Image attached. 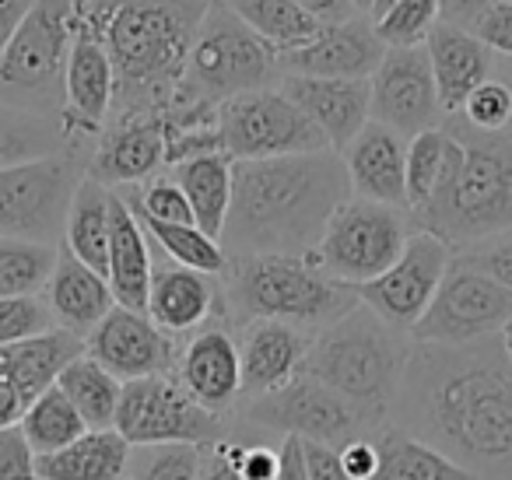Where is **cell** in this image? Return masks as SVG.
<instances>
[{
  "mask_svg": "<svg viewBox=\"0 0 512 480\" xmlns=\"http://www.w3.org/2000/svg\"><path fill=\"white\" fill-rule=\"evenodd\" d=\"M390 424L477 480H512V358L505 337L414 344Z\"/></svg>",
  "mask_w": 512,
  "mask_h": 480,
  "instance_id": "6da1fadb",
  "label": "cell"
},
{
  "mask_svg": "<svg viewBox=\"0 0 512 480\" xmlns=\"http://www.w3.org/2000/svg\"><path fill=\"white\" fill-rule=\"evenodd\" d=\"M351 197L341 151L235 162L232 207L221 249L235 256L316 253L337 207Z\"/></svg>",
  "mask_w": 512,
  "mask_h": 480,
  "instance_id": "7a4b0ae2",
  "label": "cell"
},
{
  "mask_svg": "<svg viewBox=\"0 0 512 480\" xmlns=\"http://www.w3.org/2000/svg\"><path fill=\"white\" fill-rule=\"evenodd\" d=\"M211 0H74V32L102 39L116 71L109 120L158 116L176 102Z\"/></svg>",
  "mask_w": 512,
  "mask_h": 480,
  "instance_id": "3957f363",
  "label": "cell"
},
{
  "mask_svg": "<svg viewBox=\"0 0 512 480\" xmlns=\"http://www.w3.org/2000/svg\"><path fill=\"white\" fill-rule=\"evenodd\" d=\"M449 134L446 169L435 197L414 214V225L467 249L512 232V130L484 134L460 120H442Z\"/></svg>",
  "mask_w": 512,
  "mask_h": 480,
  "instance_id": "277c9868",
  "label": "cell"
},
{
  "mask_svg": "<svg viewBox=\"0 0 512 480\" xmlns=\"http://www.w3.org/2000/svg\"><path fill=\"white\" fill-rule=\"evenodd\" d=\"M411 347L414 340L407 333L393 330L369 305L358 302L348 316L313 337L306 372L383 428L390 424Z\"/></svg>",
  "mask_w": 512,
  "mask_h": 480,
  "instance_id": "5b68a950",
  "label": "cell"
},
{
  "mask_svg": "<svg viewBox=\"0 0 512 480\" xmlns=\"http://www.w3.org/2000/svg\"><path fill=\"white\" fill-rule=\"evenodd\" d=\"M221 291L232 326L278 319L320 333L358 305V291L334 281L313 256H235Z\"/></svg>",
  "mask_w": 512,
  "mask_h": 480,
  "instance_id": "8992f818",
  "label": "cell"
},
{
  "mask_svg": "<svg viewBox=\"0 0 512 480\" xmlns=\"http://www.w3.org/2000/svg\"><path fill=\"white\" fill-rule=\"evenodd\" d=\"M281 57L256 36L225 0H211L193 39L186 78L179 85V106L218 113L221 102L235 95L281 85Z\"/></svg>",
  "mask_w": 512,
  "mask_h": 480,
  "instance_id": "52a82bcc",
  "label": "cell"
},
{
  "mask_svg": "<svg viewBox=\"0 0 512 480\" xmlns=\"http://www.w3.org/2000/svg\"><path fill=\"white\" fill-rule=\"evenodd\" d=\"M74 0H36L0 57V106L64 123Z\"/></svg>",
  "mask_w": 512,
  "mask_h": 480,
  "instance_id": "ba28073f",
  "label": "cell"
},
{
  "mask_svg": "<svg viewBox=\"0 0 512 480\" xmlns=\"http://www.w3.org/2000/svg\"><path fill=\"white\" fill-rule=\"evenodd\" d=\"M414 232H418V225H414V214L407 207L348 197L330 218L316 253L309 256L334 281L348 284V288H362L397 263Z\"/></svg>",
  "mask_w": 512,
  "mask_h": 480,
  "instance_id": "9c48e42d",
  "label": "cell"
},
{
  "mask_svg": "<svg viewBox=\"0 0 512 480\" xmlns=\"http://www.w3.org/2000/svg\"><path fill=\"white\" fill-rule=\"evenodd\" d=\"M85 176L88 151L81 148L0 169V239L64 242L67 211Z\"/></svg>",
  "mask_w": 512,
  "mask_h": 480,
  "instance_id": "30bf717a",
  "label": "cell"
},
{
  "mask_svg": "<svg viewBox=\"0 0 512 480\" xmlns=\"http://www.w3.org/2000/svg\"><path fill=\"white\" fill-rule=\"evenodd\" d=\"M232 424L239 428L264 431L274 438H302V442H323V445H348L351 438H362L379 431L358 407H351L341 393L323 386L309 372L292 379L285 389L256 400H242L232 414Z\"/></svg>",
  "mask_w": 512,
  "mask_h": 480,
  "instance_id": "8fae6325",
  "label": "cell"
},
{
  "mask_svg": "<svg viewBox=\"0 0 512 480\" xmlns=\"http://www.w3.org/2000/svg\"><path fill=\"white\" fill-rule=\"evenodd\" d=\"M116 431L134 449L144 445H211L232 435V417L204 410L176 375H151V379L123 382Z\"/></svg>",
  "mask_w": 512,
  "mask_h": 480,
  "instance_id": "7c38bea8",
  "label": "cell"
},
{
  "mask_svg": "<svg viewBox=\"0 0 512 480\" xmlns=\"http://www.w3.org/2000/svg\"><path fill=\"white\" fill-rule=\"evenodd\" d=\"M218 134L232 162H264V158L309 155V151L330 148L327 137L281 92V85L221 102Z\"/></svg>",
  "mask_w": 512,
  "mask_h": 480,
  "instance_id": "4fadbf2b",
  "label": "cell"
},
{
  "mask_svg": "<svg viewBox=\"0 0 512 480\" xmlns=\"http://www.w3.org/2000/svg\"><path fill=\"white\" fill-rule=\"evenodd\" d=\"M505 326H512V291L484 270L453 256L432 305L414 323L411 340L414 344L456 347L498 337V333H505Z\"/></svg>",
  "mask_w": 512,
  "mask_h": 480,
  "instance_id": "5bb4252c",
  "label": "cell"
},
{
  "mask_svg": "<svg viewBox=\"0 0 512 480\" xmlns=\"http://www.w3.org/2000/svg\"><path fill=\"white\" fill-rule=\"evenodd\" d=\"M449 263H453V246H449L446 239H439V235L418 228V232L407 239L404 253L397 256V263H393L386 274H379L376 281L355 288L358 302L369 305V309L376 312L379 319H386L393 330L411 337L414 323H418L428 305H432Z\"/></svg>",
  "mask_w": 512,
  "mask_h": 480,
  "instance_id": "9a60e30c",
  "label": "cell"
},
{
  "mask_svg": "<svg viewBox=\"0 0 512 480\" xmlns=\"http://www.w3.org/2000/svg\"><path fill=\"white\" fill-rule=\"evenodd\" d=\"M369 85L372 120L386 123L407 141L425 134V130L442 127V120H446L425 46H390Z\"/></svg>",
  "mask_w": 512,
  "mask_h": 480,
  "instance_id": "2e32d148",
  "label": "cell"
},
{
  "mask_svg": "<svg viewBox=\"0 0 512 480\" xmlns=\"http://www.w3.org/2000/svg\"><path fill=\"white\" fill-rule=\"evenodd\" d=\"M179 340L169 337L148 312L113 305L106 319L88 333L85 351L120 382L172 375L179 361Z\"/></svg>",
  "mask_w": 512,
  "mask_h": 480,
  "instance_id": "e0dca14e",
  "label": "cell"
},
{
  "mask_svg": "<svg viewBox=\"0 0 512 480\" xmlns=\"http://www.w3.org/2000/svg\"><path fill=\"white\" fill-rule=\"evenodd\" d=\"M116 102V71L102 39L74 32L71 57L64 78V130L74 148H85L92 158L95 141L106 130Z\"/></svg>",
  "mask_w": 512,
  "mask_h": 480,
  "instance_id": "ac0fdd59",
  "label": "cell"
},
{
  "mask_svg": "<svg viewBox=\"0 0 512 480\" xmlns=\"http://www.w3.org/2000/svg\"><path fill=\"white\" fill-rule=\"evenodd\" d=\"M172 375L204 410L232 417L242 400V358L232 323L218 319L186 337Z\"/></svg>",
  "mask_w": 512,
  "mask_h": 480,
  "instance_id": "d6986e66",
  "label": "cell"
},
{
  "mask_svg": "<svg viewBox=\"0 0 512 480\" xmlns=\"http://www.w3.org/2000/svg\"><path fill=\"white\" fill-rule=\"evenodd\" d=\"M155 246V242H151ZM148 316L162 326L169 337L183 344L204 326L228 319L225 312V291L221 277L200 274V270L179 267L169 256L155 249V270H151V291H148Z\"/></svg>",
  "mask_w": 512,
  "mask_h": 480,
  "instance_id": "ffe728a7",
  "label": "cell"
},
{
  "mask_svg": "<svg viewBox=\"0 0 512 480\" xmlns=\"http://www.w3.org/2000/svg\"><path fill=\"white\" fill-rule=\"evenodd\" d=\"M165 169H169V141H165L162 123L151 116L109 120L88 158V179L109 190L141 186Z\"/></svg>",
  "mask_w": 512,
  "mask_h": 480,
  "instance_id": "44dd1931",
  "label": "cell"
},
{
  "mask_svg": "<svg viewBox=\"0 0 512 480\" xmlns=\"http://www.w3.org/2000/svg\"><path fill=\"white\" fill-rule=\"evenodd\" d=\"M232 330L242 358V400L278 393L306 372L316 333L292 323H278V319H260V323L232 326Z\"/></svg>",
  "mask_w": 512,
  "mask_h": 480,
  "instance_id": "7402d4cb",
  "label": "cell"
},
{
  "mask_svg": "<svg viewBox=\"0 0 512 480\" xmlns=\"http://www.w3.org/2000/svg\"><path fill=\"white\" fill-rule=\"evenodd\" d=\"M386 57V43L379 39L376 22L369 15H355L348 22L323 25L313 43L281 57L285 74L306 78H372Z\"/></svg>",
  "mask_w": 512,
  "mask_h": 480,
  "instance_id": "603a6c76",
  "label": "cell"
},
{
  "mask_svg": "<svg viewBox=\"0 0 512 480\" xmlns=\"http://www.w3.org/2000/svg\"><path fill=\"white\" fill-rule=\"evenodd\" d=\"M281 92L316 123L334 151H344L362 127L372 120V85L369 78H306L285 74Z\"/></svg>",
  "mask_w": 512,
  "mask_h": 480,
  "instance_id": "cb8c5ba5",
  "label": "cell"
},
{
  "mask_svg": "<svg viewBox=\"0 0 512 480\" xmlns=\"http://www.w3.org/2000/svg\"><path fill=\"white\" fill-rule=\"evenodd\" d=\"M351 197L407 207V137L386 123L369 120L362 134L341 151Z\"/></svg>",
  "mask_w": 512,
  "mask_h": 480,
  "instance_id": "d4e9b609",
  "label": "cell"
},
{
  "mask_svg": "<svg viewBox=\"0 0 512 480\" xmlns=\"http://www.w3.org/2000/svg\"><path fill=\"white\" fill-rule=\"evenodd\" d=\"M425 50L432 60L435 88H439V102L446 116L460 113L470 95L484 81L495 78V53L463 25L439 22L428 36Z\"/></svg>",
  "mask_w": 512,
  "mask_h": 480,
  "instance_id": "484cf974",
  "label": "cell"
},
{
  "mask_svg": "<svg viewBox=\"0 0 512 480\" xmlns=\"http://www.w3.org/2000/svg\"><path fill=\"white\" fill-rule=\"evenodd\" d=\"M43 298H46V305H50L57 326L78 333L81 340H88V333H92L116 305L106 274H99V270H92L88 263H81L64 242H60L57 267H53V277H50V284H46Z\"/></svg>",
  "mask_w": 512,
  "mask_h": 480,
  "instance_id": "4316f807",
  "label": "cell"
},
{
  "mask_svg": "<svg viewBox=\"0 0 512 480\" xmlns=\"http://www.w3.org/2000/svg\"><path fill=\"white\" fill-rule=\"evenodd\" d=\"M151 270H155V246H151L141 218H137L127 200L116 193L113 242H109V274H106L116 305L148 312Z\"/></svg>",
  "mask_w": 512,
  "mask_h": 480,
  "instance_id": "83f0119b",
  "label": "cell"
},
{
  "mask_svg": "<svg viewBox=\"0 0 512 480\" xmlns=\"http://www.w3.org/2000/svg\"><path fill=\"white\" fill-rule=\"evenodd\" d=\"M85 354V340L78 333L57 330L39 333V337H29L22 344L0 347V365L8 372V379L15 382V389L22 393L25 403L39 400L46 389L57 386V379L64 375V368L71 365L74 358Z\"/></svg>",
  "mask_w": 512,
  "mask_h": 480,
  "instance_id": "f1b7e54d",
  "label": "cell"
},
{
  "mask_svg": "<svg viewBox=\"0 0 512 480\" xmlns=\"http://www.w3.org/2000/svg\"><path fill=\"white\" fill-rule=\"evenodd\" d=\"M134 445L116 428H88L78 442L50 456H36L39 480H127Z\"/></svg>",
  "mask_w": 512,
  "mask_h": 480,
  "instance_id": "f546056e",
  "label": "cell"
},
{
  "mask_svg": "<svg viewBox=\"0 0 512 480\" xmlns=\"http://www.w3.org/2000/svg\"><path fill=\"white\" fill-rule=\"evenodd\" d=\"M113 200L116 190L95 183V179H81L78 193L71 200L64 225V246L88 263L99 274H109V242H113Z\"/></svg>",
  "mask_w": 512,
  "mask_h": 480,
  "instance_id": "4dcf8cb0",
  "label": "cell"
},
{
  "mask_svg": "<svg viewBox=\"0 0 512 480\" xmlns=\"http://www.w3.org/2000/svg\"><path fill=\"white\" fill-rule=\"evenodd\" d=\"M169 172H172V179L183 186L197 225L221 242V232H225V221H228V207H232L235 162L218 151V155L186 158V162L172 165Z\"/></svg>",
  "mask_w": 512,
  "mask_h": 480,
  "instance_id": "1f68e13d",
  "label": "cell"
},
{
  "mask_svg": "<svg viewBox=\"0 0 512 480\" xmlns=\"http://www.w3.org/2000/svg\"><path fill=\"white\" fill-rule=\"evenodd\" d=\"M379 473L372 480H477L460 463L439 452L435 445L414 438L397 424H383L376 431Z\"/></svg>",
  "mask_w": 512,
  "mask_h": 480,
  "instance_id": "d6a6232c",
  "label": "cell"
},
{
  "mask_svg": "<svg viewBox=\"0 0 512 480\" xmlns=\"http://www.w3.org/2000/svg\"><path fill=\"white\" fill-rule=\"evenodd\" d=\"M57 386L64 389L67 400L78 407V414L85 417L88 428H95V431L116 428V410H120L123 382L116 379L109 368H102L88 351L64 368Z\"/></svg>",
  "mask_w": 512,
  "mask_h": 480,
  "instance_id": "836d02e7",
  "label": "cell"
},
{
  "mask_svg": "<svg viewBox=\"0 0 512 480\" xmlns=\"http://www.w3.org/2000/svg\"><path fill=\"white\" fill-rule=\"evenodd\" d=\"M228 8L264 39L278 57L292 50H302L306 43H313L316 32L323 29L316 18H309L299 4L292 0H225Z\"/></svg>",
  "mask_w": 512,
  "mask_h": 480,
  "instance_id": "e575fe53",
  "label": "cell"
},
{
  "mask_svg": "<svg viewBox=\"0 0 512 480\" xmlns=\"http://www.w3.org/2000/svg\"><path fill=\"white\" fill-rule=\"evenodd\" d=\"M64 148H74V144L60 120H46V116L0 106V169L36 162V158L57 155Z\"/></svg>",
  "mask_w": 512,
  "mask_h": 480,
  "instance_id": "d590c367",
  "label": "cell"
},
{
  "mask_svg": "<svg viewBox=\"0 0 512 480\" xmlns=\"http://www.w3.org/2000/svg\"><path fill=\"white\" fill-rule=\"evenodd\" d=\"M18 428L25 431V438H29L36 456H50V452H60L64 445L78 442L88 431V424H85V417L78 414V407L67 400L64 389L53 386V389H46L39 400L29 403V410H25V417L18 421Z\"/></svg>",
  "mask_w": 512,
  "mask_h": 480,
  "instance_id": "8d00e7d4",
  "label": "cell"
},
{
  "mask_svg": "<svg viewBox=\"0 0 512 480\" xmlns=\"http://www.w3.org/2000/svg\"><path fill=\"white\" fill-rule=\"evenodd\" d=\"M60 242L0 239V298L43 295L57 267Z\"/></svg>",
  "mask_w": 512,
  "mask_h": 480,
  "instance_id": "74e56055",
  "label": "cell"
},
{
  "mask_svg": "<svg viewBox=\"0 0 512 480\" xmlns=\"http://www.w3.org/2000/svg\"><path fill=\"white\" fill-rule=\"evenodd\" d=\"M134 211V207H130ZM141 218V214H137ZM148 239L155 242V249L162 256H169L179 267L200 270V274L221 277L228 267V253L221 249V242L214 235H207L200 225H172V221H151L141 218Z\"/></svg>",
  "mask_w": 512,
  "mask_h": 480,
  "instance_id": "f35d334b",
  "label": "cell"
},
{
  "mask_svg": "<svg viewBox=\"0 0 512 480\" xmlns=\"http://www.w3.org/2000/svg\"><path fill=\"white\" fill-rule=\"evenodd\" d=\"M449 134L446 127L425 130L407 141V211L418 214L439 190L442 169H446Z\"/></svg>",
  "mask_w": 512,
  "mask_h": 480,
  "instance_id": "ab89813d",
  "label": "cell"
},
{
  "mask_svg": "<svg viewBox=\"0 0 512 480\" xmlns=\"http://www.w3.org/2000/svg\"><path fill=\"white\" fill-rule=\"evenodd\" d=\"M204 463L200 445H144L130 452L127 480H204Z\"/></svg>",
  "mask_w": 512,
  "mask_h": 480,
  "instance_id": "60d3db41",
  "label": "cell"
},
{
  "mask_svg": "<svg viewBox=\"0 0 512 480\" xmlns=\"http://www.w3.org/2000/svg\"><path fill=\"white\" fill-rule=\"evenodd\" d=\"M376 22L379 39L390 46H425L432 29L442 22V0H397Z\"/></svg>",
  "mask_w": 512,
  "mask_h": 480,
  "instance_id": "b9f144b4",
  "label": "cell"
},
{
  "mask_svg": "<svg viewBox=\"0 0 512 480\" xmlns=\"http://www.w3.org/2000/svg\"><path fill=\"white\" fill-rule=\"evenodd\" d=\"M50 330H57V319L43 295L0 298V347L22 344V340Z\"/></svg>",
  "mask_w": 512,
  "mask_h": 480,
  "instance_id": "7bdbcfd3",
  "label": "cell"
},
{
  "mask_svg": "<svg viewBox=\"0 0 512 480\" xmlns=\"http://www.w3.org/2000/svg\"><path fill=\"white\" fill-rule=\"evenodd\" d=\"M456 116L467 127L484 130V134H502V130L512 127V85L502 78L484 81Z\"/></svg>",
  "mask_w": 512,
  "mask_h": 480,
  "instance_id": "ee69618b",
  "label": "cell"
},
{
  "mask_svg": "<svg viewBox=\"0 0 512 480\" xmlns=\"http://www.w3.org/2000/svg\"><path fill=\"white\" fill-rule=\"evenodd\" d=\"M453 256L470 263V267L484 270V274L495 277L498 284H505V288L512 291V232L474 242V246H467V249H456Z\"/></svg>",
  "mask_w": 512,
  "mask_h": 480,
  "instance_id": "f6af8a7d",
  "label": "cell"
},
{
  "mask_svg": "<svg viewBox=\"0 0 512 480\" xmlns=\"http://www.w3.org/2000/svg\"><path fill=\"white\" fill-rule=\"evenodd\" d=\"M495 57L512 60V0H498L467 25Z\"/></svg>",
  "mask_w": 512,
  "mask_h": 480,
  "instance_id": "bcb514c9",
  "label": "cell"
},
{
  "mask_svg": "<svg viewBox=\"0 0 512 480\" xmlns=\"http://www.w3.org/2000/svg\"><path fill=\"white\" fill-rule=\"evenodd\" d=\"M0 480H39L36 452L18 424L0 428Z\"/></svg>",
  "mask_w": 512,
  "mask_h": 480,
  "instance_id": "7dc6e473",
  "label": "cell"
},
{
  "mask_svg": "<svg viewBox=\"0 0 512 480\" xmlns=\"http://www.w3.org/2000/svg\"><path fill=\"white\" fill-rule=\"evenodd\" d=\"M341 463L348 470L351 480H372L379 473V445H376V431L362 438H351L348 445H341Z\"/></svg>",
  "mask_w": 512,
  "mask_h": 480,
  "instance_id": "c3c4849f",
  "label": "cell"
},
{
  "mask_svg": "<svg viewBox=\"0 0 512 480\" xmlns=\"http://www.w3.org/2000/svg\"><path fill=\"white\" fill-rule=\"evenodd\" d=\"M302 459H306V480H351L341 463V452L334 445L302 442Z\"/></svg>",
  "mask_w": 512,
  "mask_h": 480,
  "instance_id": "681fc988",
  "label": "cell"
},
{
  "mask_svg": "<svg viewBox=\"0 0 512 480\" xmlns=\"http://www.w3.org/2000/svg\"><path fill=\"white\" fill-rule=\"evenodd\" d=\"M292 4H299V8L306 11L309 18H316L320 25H337L358 15L351 0H292Z\"/></svg>",
  "mask_w": 512,
  "mask_h": 480,
  "instance_id": "f907efd6",
  "label": "cell"
},
{
  "mask_svg": "<svg viewBox=\"0 0 512 480\" xmlns=\"http://www.w3.org/2000/svg\"><path fill=\"white\" fill-rule=\"evenodd\" d=\"M32 4H36V0H0V57H4L11 39H15V32L22 29Z\"/></svg>",
  "mask_w": 512,
  "mask_h": 480,
  "instance_id": "816d5d0a",
  "label": "cell"
},
{
  "mask_svg": "<svg viewBox=\"0 0 512 480\" xmlns=\"http://www.w3.org/2000/svg\"><path fill=\"white\" fill-rule=\"evenodd\" d=\"M25 410H29V403L22 400V393H18L15 382L8 379V372L0 365V428L18 424L25 417Z\"/></svg>",
  "mask_w": 512,
  "mask_h": 480,
  "instance_id": "f5cc1de1",
  "label": "cell"
},
{
  "mask_svg": "<svg viewBox=\"0 0 512 480\" xmlns=\"http://www.w3.org/2000/svg\"><path fill=\"white\" fill-rule=\"evenodd\" d=\"M498 0H442V22L449 25H463L467 29L481 11H488Z\"/></svg>",
  "mask_w": 512,
  "mask_h": 480,
  "instance_id": "db71d44e",
  "label": "cell"
},
{
  "mask_svg": "<svg viewBox=\"0 0 512 480\" xmlns=\"http://www.w3.org/2000/svg\"><path fill=\"white\" fill-rule=\"evenodd\" d=\"M278 480H306V459H302L299 438H285L281 442V473Z\"/></svg>",
  "mask_w": 512,
  "mask_h": 480,
  "instance_id": "11a10c76",
  "label": "cell"
},
{
  "mask_svg": "<svg viewBox=\"0 0 512 480\" xmlns=\"http://www.w3.org/2000/svg\"><path fill=\"white\" fill-rule=\"evenodd\" d=\"M204 480H242L239 470L225 459L221 445H211L207 449V463H204Z\"/></svg>",
  "mask_w": 512,
  "mask_h": 480,
  "instance_id": "9f6ffc18",
  "label": "cell"
},
{
  "mask_svg": "<svg viewBox=\"0 0 512 480\" xmlns=\"http://www.w3.org/2000/svg\"><path fill=\"white\" fill-rule=\"evenodd\" d=\"M351 4H355L358 15H369L372 18V4H376V0H351Z\"/></svg>",
  "mask_w": 512,
  "mask_h": 480,
  "instance_id": "6f0895ef",
  "label": "cell"
},
{
  "mask_svg": "<svg viewBox=\"0 0 512 480\" xmlns=\"http://www.w3.org/2000/svg\"><path fill=\"white\" fill-rule=\"evenodd\" d=\"M390 4H397V0H376V4H372V18H379V15H383V11L390 8Z\"/></svg>",
  "mask_w": 512,
  "mask_h": 480,
  "instance_id": "680465c9",
  "label": "cell"
},
{
  "mask_svg": "<svg viewBox=\"0 0 512 480\" xmlns=\"http://www.w3.org/2000/svg\"><path fill=\"white\" fill-rule=\"evenodd\" d=\"M502 337H505V347H509V358H512V326H505Z\"/></svg>",
  "mask_w": 512,
  "mask_h": 480,
  "instance_id": "91938a15",
  "label": "cell"
},
{
  "mask_svg": "<svg viewBox=\"0 0 512 480\" xmlns=\"http://www.w3.org/2000/svg\"><path fill=\"white\" fill-rule=\"evenodd\" d=\"M509 85H512V81H509ZM509 130H512V127H509Z\"/></svg>",
  "mask_w": 512,
  "mask_h": 480,
  "instance_id": "94428289",
  "label": "cell"
}]
</instances>
